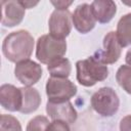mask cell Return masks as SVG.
I'll return each mask as SVG.
<instances>
[{
	"instance_id": "obj_1",
	"label": "cell",
	"mask_w": 131,
	"mask_h": 131,
	"mask_svg": "<svg viewBox=\"0 0 131 131\" xmlns=\"http://www.w3.org/2000/svg\"><path fill=\"white\" fill-rule=\"evenodd\" d=\"M35 41L33 36L26 30H18L8 34L2 43V52L11 62H19L30 59L33 53Z\"/></svg>"
},
{
	"instance_id": "obj_2",
	"label": "cell",
	"mask_w": 131,
	"mask_h": 131,
	"mask_svg": "<svg viewBox=\"0 0 131 131\" xmlns=\"http://www.w3.org/2000/svg\"><path fill=\"white\" fill-rule=\"evenodd\" d=\"M77 80L85 87H92L97 82L103 81L108 76L107 66L99 61L93 55L76 62Z\"/></svg>"
},
{
	"instance_id": "obj_3",
	"label": "cell",
	"mask_w": 131,
	"mask_h": 131,
	"mask_svg": "<svg viewBox=\"0 0 131 131\" xmlns=\"http://www.w3.org/2000/svg\"><path fill=\"white\" fill-rule=\"evenodd\" d=\"M67 52V42L64 39H57L50 34L42 35L38 38L36 44V57L44 64L63 57Z\"/></svg>"
},
{
	"instance_id": "obj_4",
	"label": "cell",
	"mask_w": 131,
	"mask_h": 131,
	"mask_svg": "<svg viewBox=\"0 0 131 131\" xmlns=\"http://www.w3.org/2000/svg\"><path fill=\"white\" fill-rule=\"evenodd\" d=\"M92 108L102 117L114 116L120 106V99L111 87H101L91 96Z\"/></svg>"
},
{
	"instance_id": "obj_5",
	"label": "cell",
	"mask_w": 131,
	"mask_h": 131,
	"mask_svg": "<svg viewBox=\"0 0 131 131\" xmlns=\"http://www.w3.org/2000/svg\"><path fill=\"white\" fill-rule=\"evenodd\" d=\"M77 93V86L68 78L50 77L46 83V95L48 101L64 102L69 101Z\"/></svg>"
},
{
	"instance_id": "obj_6",
	"label": "cell",
	"mask_w": 131,
	"mask_h": 131,
	"mask_svg": "<svg viewBox=\"0 0 131 131\" xmlns=\"http://www.w3.org/2000/svg\"><path fill=\"white\" fill-rule=\"evenodd\" d=\"M73 20L69 9H54L48 20L49 34L57 39H64L72 31Z\"/></svg>"
},
{
	"instance_id": "obj_7",
	"label": "cell",
	"mask_w": 131,
	"mask_h": 131,
	"mask_svg": "<svg viewBox=\"0 0 131 131\" xmlns=\"http://www.w3.org/2000/svg\"><path fill=\"white\" fill-rule=\"evenodd\" d=\"M103 49L94 53V57L104 64L115 63L119 60L122 53V46L118 40L116 32H108L103 38Z\"/></svg>"
},
{
	"instance_id": "obj_8",
	"label": "cell",
	"mask_w": 131,
	"mask_h": 131,
	"mask_svg": "<svg viewBox=\"0 0 131 131\" xmlns=\"http://www.w3.org/2000/svg\"><path fill=\"white\" fill-rule=\"evenodd\" d=\"M42 74L41 66L31 59L21 60L17 62L14 68L15 78L26 87H31L36 84L41 79Z\"/></svg>"
},
{
	"instance_id": "obj_9",
	"label": "cell",
	"mask_w": 131,
	"mask_h": 131,
	"mask_svg": "<svg viewBox=\"0 0 131 131\" xmlns=\"http://www.w3.org/2000/svg\"><path fill=\"white\" fill-rule=\"evenodd\" d=\"M1 4V24L4 27L12 28L19 25L25 16L26 8L20 1L2 0Z\"/></svg>"
},
{
	"instance_id": "obj_10",
	"label": "cell",
	"mask_w": 131,
	"mask_h": 131,
	"mask_svg": "<svg viewBox=\"0 0 131 131\" xmlns=\"http://www.w3.org/2000/svg\"><path fill=\"white\" fill-rule=\"evenodd\" d=\"M72 20L75 29L81 34H87L95 27L96 19L93 15L91 5L88 3L79 4L72 14Z\"/></svg>"
},
{
	"instance_id": "obj_11",
	"label": "cell",
	"mask_w": 131,
	"mask_h": 131,
	"mask_svg": "<svg viewBox=\"0 0 131 131\" xmlns=\"http://www.w3.org/2000/svg\"><path fill=\"white\" fill-rule=\"evenodd\" d=\"M46 113L52 120H60L68 124L75 123L78 118L77 111L70 100L64 102L47 101Z\"/></svg>"
},
{
	"instance_id": "obj_12",
	"label": "cell",
	"mask_w": 131,
	"mask_h": 131,
	"mask_svg": "<svg viewBox=\"0 0 131 131\" xmlns=\"http://www.w3.org/2000/svg\"><path fill=\"white\" fill-rule=\"evenodd\" d=\"M0 103L8 112H19L23 105L21 88L11 84H3L0 87Z\"/></svg>"
},
{
	"instance_id": "obj_13",
	"label": "cell",
	"mask_w": 131,
	"mask_h": 131,
	"mask_svg": "<svg viewBox=\"0 0 131 131\" xmlns=\"http://www.w3.org/2000/svg\"><path fill=\"white\" fill-rule=\"evenodd\" d=\"M90 5L96 21L100 24L110 23L117 12V5L112 0H95Z\"/></svg>"
},
{
	"instance_id": "obj_14",
	"label": "cell",
	"mask_w": 131,
	"mask_h": 131,
	"mask_svg": "<svg viewBox=\"0 0 131 131\" xmlns=\"http://www.w3.org/2000/svg\"><path fill=\"white\" fill-rule=\"evenodd\" d=\"M23 105L20 108L21 114H31L38 110L41 104V95L34 87H21Z\"/></svg>"
},
{
	"instance_id": "obj_15",
	"label": "cell",
	"mask_w": 131,
	"mask_h": 131,
	"mask_svg": "<svg viewBox=\"0 0 131 131\" xmlns=\"http://www.w3.org/2000/svg\"><path fill=\"white\" fill-rule=\"evenodd\" d=\"M116 34L122 47L131 45V12L126 13L119 19Z\"/></svg>"
},
{
	"instance_id": "obj_16",
	"label": "cell",
	"mask_w": 131,
	"mask_h": 131,
	"mask_svg": "<svg viewBox=\"0 0 131 131\" xmlns=\"http://www.w3.org/2000/svg\"><path fill=\"white\" fill-rule=\"evenodd\" d=\"M47 70L51 77L68 78L72 72V64L68 58L60 57L47 64Z\"/></svg>"
},
{
	"instance_id": "obj_17",
	"label": "cell",
	"mask_w": 131,
	"mask_h": 131,
	"mask_svg": "<svg viewBox=\"0 0 131 131\" xmlns=\"http://www.w3.org/2000/svg\"><path fill=\"white\" fill-rule=\"evenodd\" d=\"M116 80L123 90L131 95V66L122 64L116 73Z\"/></svg>"
},
{
	"instance_id": "obj_18",
	"label": "cell",
	"mask_w": 131,
	"mask_h": 131,
	"mask_svg": "<svg viewBox=\"0 0 131 131\" xmlns=\"http://www.w3.org/2000/svg\"><path fill=\"white\" fill-rule=\"evenodd\" d=\"M0 131H21V125L15 117L2 114L0 117Z\"/></svg>"
},
{
	"instance_id": "obj_19",
	"label": "cell",
	"mask_w": 131,
	"mask_h": 131,
	"mask_svg": "<svg viewBox=\"0 0 131 131\" xmlns=\"http://www.w3.org/2000/svg\"><path fill=\"white\" fill-rule=\"evenodd\" d=\"M49 120L45 116H36L31 119L27 125L26 131H46Z\"/></svg>"
},
{
	"instance_id": "obj_20",
	"label": "cell",
	"mask_w": 131,
	"mask_h": 131,
	"mask_svg": "<svg viewBox=\"0 0 131 131\" xmlns=\"http://www.w3.org/2000/svg\"><path fill=\"white\" fill-rule=\"evenodd\" d=\"M46 131H71L68 123L60 120H53L49 123Z\"/></svg>"
},
{
	"instance_id": "obj_21",
	"label": "cell",
	"mask_w": 131,
	"mask_h": 131,
	"mask_svg": "<svg viewBox=\"0 0 131 131\" xmlns=\"http://www.w3.org/2000/svg\"><path fill=\"white\" fill-rule=\"evenodd\" d=\"M120 131H131V115L125 116L121 120Z\"/></svg>"
},
{
	"instance_id": "obj_22",
	"label": "cell",
	"mask_w": 131,
	"mask_h": 131,
	"mask_svg": "<svg viewBox=\"0 0 131 131\" xmlns=\"http://www.w3.org/2000/svg\"><path fill=\"white\" fill-rule=\"evenodd\" d=\"M73 3V1H51L55 9H68V7Z\"/></svg>"
},
{
	"instance_id": "obj_23",
	"label": "cell",
	"mask_w": 131,
	"mask_h": 131,
	"mask_svg": "<svg viewBox=\"0 0 131 131\" xmlns=\"http://www.w3.org/2000/svg\"><path fill=\"white\" fill-rule=\"evenodd\" d=\"M20 2H21V4L24 5L25 8H32L33 6H35V5L38 4L37 1L36 2H32V1H20Z\"/></svg>"
},
{
	"instance_id": "obj_24",
	"label": "cell",
	"mask_w": 131,
	"mask_h": 131,
	"mask_svg": "<svg viewBox=\"0 0 131 131\" xmlns=\"http://www.w3.org/2000/svg\"><path fill=\"white\" fill-rule=\"evenodd\" d=\"M125 60H126V63L128 66H131V48L127 51L126 56H125Z\"/></svg>"
},
{
	"instance_id": "obj_25",
	"label": "cell",
	"mask_w": 131,
	"mask_h": 131,
	"mask_svg": "<svg viewBox=\"0 0 131 131\" xmlns=\"http://www.w3.org/2000/svg\"><path fill=\"white\" fill-rule=\"evenodd\" d=\"M125 4H127V5H130L131 6V2H124Z\"/></svg>"
}]
</instances>
